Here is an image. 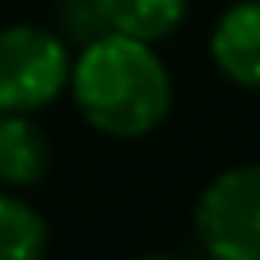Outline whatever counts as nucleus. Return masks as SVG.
Returning <instances> with one entry per match:
<instances>
[{"label": "nucleus", "instance_id": "nucleus-1", "mask_svg": "<svg viewBox=\"0 0 260 260\" xmlns=\"http://www.w3.org/2000/svg\"><path fill=\"white\" fill-rule=\"evenodd\" d=\"M69 92L77 111L111 138H146L172 111V77L153 42L119 31L77 50Z\"/></svg>", "mask_w": 260, "mask_h": 260}, {"label": "nucleus", "instance_id": "nucleus-2", "mask_svg": "<svg viewBox=\"0 0 260 260\" xmlns=\"http://www.w3.org/2000/svg\"><path fill=\"white\" fill-rule=\"evenodd\" d=\"M73 54L61 35L35 23L0 31V111L35 115L69 88Z\"/></svg>", "mask_w": 260, "mask_h": 260}, {"label": "nucleus", "instance_id": "nucleus-3", "mask_svg": "<svg viewBox=\"0 0 260 260\" xmlns=\"http://www.w3.org/2000/svg\"><path fill=\"white\" fill-rule=\"evenodd\" d=\"M195 234L211 256L260 260V165H237L207 184L195 207Z\"/></svg>", "mask_w": 260, "mask_h": 260}, {"label": "nucleus", "instance_id": "nucleus-4", "mask_svg": "<svg viewBox=\"0 0 260 260\" xmlns=\"http://www.w3.org/2000/svg\"><path fill=\"white\" fill-rule=\"evenodd\" d=\"M211 57L234 84L260 88V0H241L218 19Z\"/></svg>", "mask_w": 260, "mask_h": 260}, {"label": "nucleus", "instance_id": "nucleus-5", "mask_svg": "<svg viewBox=\"0 0 260 260\" xmlns=\"http://www.w3.org/2000/svg\"><path fill=\"white\" fill-rule=\"evenodd\" d=\"M50 172L46 134L31 115L0 111V180L8 187H31Z\"/></svg>", "mask_w": 260, "mask_h": 260}, {"label": "nucleus", "instance_id": "nucleus-6", "mask_svg": "<svg viewBox=\"0 0 260 260\" xmlns=\"http://www.w3.org/2000/svg\"><path fill=\"white\" fill-rule=\"evenodd\" d=\"M100 12L107 19V31L157 42L180 27L187 0H100Z\"/></svg>", "mask_w": 260, "mask_h": 260}, {"label": "nucleus", "instance_id": "nucleus-7", "mask_svg": "<svg viewBox=\"0 0 260 260\" xmlns=\"http://www.w3.org/2000/svg\"><path fill=\"white\" fill-rule=\"evenodd\" d=\"M50 245V226L19 195L0 191V260H31Z\"/></svg>", "mask_w": 260, "mask_h": 260}, {"label": "nucleus", "instance_id": "nucleus-8", "mask_svg": "<svg viewBox=\"0 0 260 260\" xmlns=\"http://www.w3.org/2000/svg\"><path fill=\"white\" fill-rule=\"evenodd\" d=\"M57 23H61V39L77 50L88 46L92 39H100L107 31L100 0H61L57 4Z\"/></svg>", "mask_w": 260, "mask_h": 260}]
</instances>
